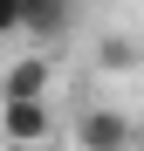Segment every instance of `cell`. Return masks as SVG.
Wrapping results in <instances>:
<instances>
[{"mask_svg":"<svg viewBox=\"0 0 144 151\" xmlns=\"http://www.w3.org/2000/svg\"><path fill=\"white\" fill-rule=\"evenodd\" d=\"M48 55H21L7 76H0V96H48Z\"/></svg>","mask_w":144,"mask_h":151,"instance_id":"4","label":"cell"},{"mask_svg":"<svg viewBox=\"0 0 144 151\" xmlns=\"http://www.w3.org/2000/svg\"><path fill=\"white\" fill-rule=\"evenodd\" d=\"M48 131H55L48 96H0V137L7 144H41Z\"/></svg>","mask_w":144,"mask_h":151,"instance_id":"2","label":"cell"},{"mask_svg":"<svg viewBox=\"0 0 144 151\" xmlns=\"http://www.w3.org/2000/svg\"><path fill=\"white\" fill-rule=\"evenodd\" d=\"M21 7H34V0H21Z\"/></svg>","mask_w":144,"mask_h":151,"instance_id":"7","label":"cell"},{"mask_svg":"<svg viewBox=\"0 0 144 151\" xmlns=\"http://www.w3.org/2000/svg\"><path fill=\"white\" fill-rule=\"evenodd\" d=\"M144 62V48L130 41V35H103V41H96V69H103V76H124V69H137Z\"/></svg>","mask_w":144,"mask_h":151,"instance_id":"5","label":"cell"},{"mask_svg":"<svg viewBox=\"0 0 144 151\" xmlns=\"http://www.w3.org/2000/svg\"><path fill=\"white\" fill-rule=\"evenodd\" d=\"M69 14H76V0H34V7H21V35L48 48L69 35Z\"/></svg>","mask_w":144,"mask_h":151,"instance_id":"3","label":"cell"},{"mask_svg":"<svg viewBox=\"0 0 144 151\" xmlns=\"http://www.w3.org/2000/svg\"><path fill=\"white\" fill-rule=\"evenodd\" d=\"M21 35V0H0V41Z\"/></svg>","mask_w":144,"mask_h":151,"instance_id":"6","label":"cell"},{"mask_svg":"<svg viewBox=\"0 0 144 151\" xmlns=\"http://www.w3.org/2000/svg\"><path fill=\"white\" fill-rule=\"evenodd\" d=\"M76 144H82V151H130V144H137V124H130L124 110H110V103H89V110L76 117Z\"/></svg>","mask_w":144,"mask_h":151,"instance_id":"1","label":"cell"}]
</instances>
